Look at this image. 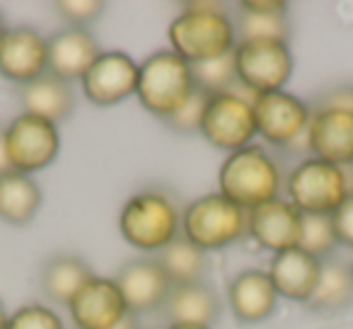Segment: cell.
Listing matches in <instances>:
<instances>
[{"label":"cell","instance_id":"obj_1","mask_svg":"<svg viewBox=\"0 0 353 329\" xmlns=\"http://www.w3.org/2000/svg\"><path fill=\"white\" fill-rule=\"evenodd\" d=\"M167 39L172 51L189 66L221 59L237 46L235 22L221 3H187L167 27Z\"/></svg>","mask_w":353,"mask_h":329},{"label":"cell","instance_id":"obj_2","mask_svg":"<svg viewBox=\"0 0 353 329\" xmlns=\"http://www.w3.org/2000/svg\"><path fill=\"white\" fill-rule=\"evenodd\" d=\"M281 170L266 148L250 143L235 152H228L218 172V194L230 199L245 211L279 199Z\"/></svg>","mask_w":353,"mask_h":329},{"label":"cell","instance_id":"obj_3","mask_svg":"<svg viewBox=\"0 0 353 329\" xmlns=\"http://www.w3.org/2000/svg\"><path fill=\"white\" fill-rule=\"evenodd\" d=\"M192 66L174 51H155L143 63H138V90L136 97L148 114L160 121L170 119L194 92Z\"/></svg>","mask_w":353,"mask_h":329},{"label":"cell","instance_id":"obj_4","mask_svg":"<svg viewBox=\"0 0 353 329\" xmlns=\"http://www.w3.org/2000/svg\"><path fill=\"white\" fill-rule=\"evenodd\" d=\"M119 232L141 252H162L182 235V213L162 192H141L119 213Z\"/></svg>","mask_w":353,"mask_h":329},{"label":"cell","instance_id":"obj_5","mask_svg":"<svg viewBox=\"0 0 353 329\" xmlns=\"http://www.w3.org/2000/svg\"><path fill=\"white\" fill-rule=\"evenodd\" d=\"M351 172L353 165L339 168L319 157H305L288 175V201L303 216H332L353 192Z\"/></svg>","mask_w":353,"mask_h":329},{"label":"cell","instance_id":"obj_6","mask_svg":"<svg viewBox=\"0 0 353 329\" xmlns=\"http://www.w3.org/2000/svg\"><path fill=\"white\" fill-rule=\"evenodd\" d=\"M250 230V211L223 194H206L182 213V235L203 252H218L240 242Z\"/></svg>","mask_w":353,"mask_h":329},{"label":"cell","instance_id":"obj_7","mask_svg":"<svg viewBox=\"0 0 353 329\" xmlns=\"http://www.w3.org/2000/svg\"><path fill=\"white\" fill-rule=\"evenodd\" d=\"M254 97L256 94H252L242 85L235 92L211 94L199 133L213 148L225 152H235L240 148L250 146L254 141V136H259L256 133L254 109H252Z\"/></svg>","mask_w":353,"mask_h":329},{"label":"cell","instance_id":"obj_8","mask_svg":"<svg viewBox=\"0 0 353 329\" xmlns=\"http://www.w3.org/2000/svg\"><path fill=\"white\" fill-rule=\"evenodd\" d=\"M295 68L288 41L252 39L235 46L237 80L252 94L279 92L285 88Z\"/></svg>","mask_w":353,"mask_h":329},{"label":"cell","instance_id":"obj_9","mask_svg":"<svg viewBox=\"0 0 353 329\" xmlns=\"http://www.w3.org/2000/svg\"><path fill=\"white\" fill-rule=\"evenodd\" d=\"M6 150L15 172L34 175L59 157L61 133L56 123L22 112L6 126Z\"/></svg>","mask_w":353,"mask_h":329},{"label":"cell","instance_id":"obj_10","mask_svg":"<svg viewBox=\"0 0 353 329\" xmlns=\"http://www.w3.org/2000/svg\"><path fill=\"white\" fill-rule=\"evenodd\" d=\"M252 109H254L256 133L266 143L285 148V150L298 138L305 136L310 117H312V109L300 97L285 92V90L256 94Z\"/></svg>","mask_w":353,"mask_h":329},{"label":"cell","instance_id":"obj_11","mask_svg":"<svg viewBox=\"0 0 353 329\" xmlns=\"http://www.w3.org/2000/svg\"><path fill=\"white\" fill-rule=\"evenodd\" d=\"M83 94L97 107H114L138 90V63L123 51H102L80 80Z\"/></svg>","mask_w":353,"mask_h":329},{"label":"cell","instance_id":"obj_12","mask_svg":"<svg viewBox=\"0 0 353 329\" xmlns=\"http://www.w3.org/2000/svg\"><path fill=\"white\" fill-rule=\"evenodd\" d=\"M49 66V49L39 30L30 25L3 27L0 32V75L27 85L41 78Z\"/></svg>","mask_w":353,"mask_h":329},{"label":"cell","instance_id":"obj_13","mask_svg":"<svg viewBox=\"0 0 353 329\" xmlns=\"http://www.w3.org/2000/svg\"><path fill=\"white\" fill-rule=\"evenodd\" d=\"M247 235L271 255H281L300 247L303 240V213L288 199H274L254 211H250V230Z\"/></svg>","mask_w":353,"mask_h":329},{"label":"cell","instance_id":"obj_14","mask_svg":"<svg viewBox=\"0 0 353 329\" xmlns=\"http://www.w3.org/2000/svg\"><path fill=\"white\" fill-rule=\"evenodd\" d=\"M75 329H112L128 315L117 281L92 276L68 303Z\"/></svg>","mask_w":353,"mask_h":329},{"label":"cell","instance_id":"obj_15","mask_svg":"<svg viewBox=\"0 0 353 329\" xmlns=\"http://www.w3.org/2000/svg\"><path fill=\"white\" fill-rule=\"evenodd\" d=\"M307 152L339 168L353 165V109H314L307 123Z\"/></svg>","mask_w":353,"mask_h":329},{"label":"cell","instance_id":"obj_16","mask_svg":"<svg viewBox=\"0 0 353 329\" xmlns=\"http://www.w3.org/2000/svg\"><path fill=\"white\" fill-rule=\"evenodd\" d=\"M117 286L121 290L123 300H126L128 312H148L160 305H165L167 295L172 290V281L157 264L152 257H143V259H131L119 269Z\"/></svg>","mask_w":353,"mask_h":329},{"label":"cell","instance_id":"obj_17","mask_svg":"<svg viewBox=\"0 0 353 329\" xmlns=\"http://www.w3.org/2000/svg\"><path fill=\"white\" fill-rule=\"evenodd\" d=\"M49 49V66L46 73L59 80H83L90 66L102 54L94 37L83 27H63L46 39Z\"/></svg>","mask_w":353,"mask_h":329},{"label":"cell","instance_id":"obj_18","mask_svg":"<svg viewBox=\"0 0 353 329\" xmlns=\"http://www.w3.org/2000/svg\"><path fill=\"white\" fill-rule=\"evenodd\" d=\"M228 303L237 322L259 324L276 312L279 293L266 271L245 269L228 283Z\"/></svg>","mask_w":353,"mask_h":329},{"label":"cell","instance_id":"obj_19","mask_svg":"<svg viewBox=\"0 0 353 329\" xmlns=\"http://www.w3.org/2000/svg\"><path fill=\"white\" fill-rule=\"evenodd\" d=\"M319 271H322V261L317 257L307 255L305 250H300V247H295V250L271 257L266 274H269L279 298L307 303V298L312 295L314 286L319 281Z\"/></svg>","mask_w":353,"mask_h":329},{"label":"cell","instance_id":"obj_20","mask_svg":"<svg viewBox=\"0 0 353 329\" xmlns=\"http://www.w3.org/2000/svg\"><path fill=\"white\" fill-rule=\"evenodd\" d=\"M165 312L172 324H201L211 327L221 317V298L208 283L172 286L165 300Z\"/></svg>","mask_w":353,"mask_h":329},{"label":"cell","instance_id":"obj_21","mask_svg":"<svg viewBox=\"0 0 353 329\" xmlns=\"http://www.w3.org/2000/svg\"><path fill=\"white\" fill-rule=\"evenodd\" d=\"M20 102L27 114H34V117H41L51 123L68 119L75 107L70 83L54 78L49 73L27 85H20Z\"/></svg>","mask_w":353,"mask_h":329},{"label":"cell","instance_id":"obj_22","mask_svg":"<svg viewBox=\"0 0 353 329\" xmlns=\"http://www.w3.org/2000/svg\"><path fill=\"white\" fill-rule=\"evenodd\" d=\"M41 201L44 197L32 175H22L15 170L0 175V221L17 228L30 226Z\"/></svg>","mask_w":353,"mask_h":329},{"label":"cell","instance_id":"obj_23","mask_svg":"<svg viewBox=\"0 0 353 329\" xmlns=\"http://www.w3.org/2000/svg\"><path fill=\"white\" fill-rule=\"evenodd\" d=\"M92 269L85 259L73 255H59L41 269V290L54 303L68 305L73 295L92 279Z\"/></svg>","mask_w":353,"mask_h":329},{"label":"cell","instance_id":"obj_24","mask_svg":"<svg viewBox=\"0 0 353 329\" xmlns=\"http://www.w3.org/2000/svg\"><path fill=\"white\" fill-rule=\"evenodd\" d=\"M157 264L172 281V286H184V283H201L208 274V252L189 242L184 235H179L174 242L157 252Z\"/></svg>","mask_w":353,"mask_h":329},{"label":"cell","instance_id":"obj_25","mask_svg":"<svg viewBox=\"0 0 353 329\" xmlns=\"http://www.w3.org/2000/svg\"><path fill=\"white\" fill-rule=\"evenodd\" d=\"M305 305L317 312H339L353 305L351 266H343L341 261H322L319 281Z\"/></svg>","mask_w":353,"mask_h":329},{"label":"cell","instance_id":"obj_26","mask_svg":"<svg viewBox=\"0 0 353 329\" xmlns=\"http://www.w3.org/2000/svg\"><path fill=\"white\" fill-rule=\"evenodd\" d=\"M192 75H194V85L208 94L235 92L240 88V80H237V70H235V51L221 56V59L192 66Z\"/></svg>","mask_w":353,"mask_h":329},{"label":"cell","instance_id":"obj_27","mask_svg":"<svg viewBox=\"0 0 353 329\" xmlns=\"http://www.w3.org/2000/svg\"><path fill=\"white\" fill-rule=\"evenodd\" d=\"M290 34L288 15H256V12H240L235 20V37L240 41L252 39H279L285 41Z\"/></svg>","mask_w":353,"mask_h":329},{"label":"cell","instance_id":"obj_28","mask_svg":"<svg viewBox=\"0 0 353 329\" xmlns=\"http://www.w3.org/2000/svg\"><path fill=\"white\" fill-rule=\"evenodd\" d=\"M336 245H339V240H336L332 216H303V240H300V250H305L307 255L317 257V259L322 261V257L332 255Z\"/></svg>","mask_w":353,"mask_h":329},{"label":"cell","instance_id":"obj_29","mask_svg":"<svg viewBox=\"0 0 353 329\" xmlns=\"http://www.w3.org/2000/svg\"><path fill=\"white\" fill-rule=\"evenodd\" d=\"M211 94L203 90L194 88V92L189 94V99L182 104V109H176L170 119H165V123L176 133H196L201 128V119L206 112V104Z\"/></svg>","mask_w":353,"mask_h":329},{"label":"cell","instance_id":"obj_30","mask_svg":"<svg viewBox=\"0 0 353 329\" xmlns=\"http://www.w3.org/2000/svg\"><path fill=\"white\" fill-rule=\"evenodd\" d=\"M8 329H63L59 312L41 303H30L17 308L8 319Z\"/></svg>","mask_w":353,"mask_h":329},{"label":"cell","instance_id":"obj_31","mask_svg":"<svg viewBox=\"0 0 353 329\" xmlns=\"http://www.w3.org/2000/svg\"><path fill=\"white\" fill-rule=\"evenodd\" d=\"M54 10L68 22V27H83L94 22L104 12V3L99 0H59Z\"/></svg>","mask_w":353,"mask_h":329},{"label":"cell","instance_id":"obj_32","mask_svg":"<svg viewBox=\"0 0 353 329\" xmlns=\"http://www.w3.org/2000/svg\"><path fill=\"white\" fill-rule=\"evenodd\" d=\"M332 223H334V230H336L339 245H346L348 250H353V192L332 213Z\"/></svg>","mask_w":353,"mask_h":329},{"label":"cell","instance_id":"obj_33","mask_svg":"<svg viewBox=\"0 0 353 329\" xmlns=\"http://www.w3.org/2000/svg\"><path fill=\"white\" fill-rule=\"evenodd\" d=\"M242 12H256V15H288V3L283 0H245L240 3Z\"/></svg>","mask_w":353,"mask_h":329},{"label":"cell","instance_id":"obj_34","mask_svg":"<svg viewBox=\"0 0 353 329\" xmlns=\"http://www.w3.org/2000/svg\"><path fill=\"white\" fill-rule=\"evenodd\" d=\"M317 109H353V90H332L319 99Z\"/></svg>","mask_w":353,"mask_h":329},{"label":"cell","instance_id":"obj_35","mask_svg":"<svg viewBox=\"0 0 353 329\" xmlns=\"http://www.w3.org/2000/svg\"><path fill=\"white\" fill-rule=\"evenodd\" d=\"M10 160H8V150H6V128H0V175L10 172Z\"/></svg>","mask_w":353,"mask_h":329},{"label":"cell","instance_id":"obj_36","mask_svg":"<svg viewBox=\"0 0 353 329\" xmlns=\"http://www.w3.org/2000/svg\"><path fill=\"white\" fill-rule=\"evenodd\" d=\"M112 329H136V322H133V312H128L126 317H123L119 324H114Z\"/></svg>","mask_w":353,"mask_h":329},{"label":"cell","instance_id":"obj_37","mask_svg":"<svg viewBox=\"0 0 353 329\" xmlns=\"http://www.w3.org/2000/svg\"><path fill=\"white\" fill-rule=\"evenodd\" d=\"M8 319H10V315H8L6 305H3V300H0V329H8Z\"/></svg>","mask_w":353,"mask_h":329},{"label":"cell","instance_id":"obj_38","mask_svg":"<svg viewBox=\"0 0 353 329\" xmlns=\"http://www.w3.org/2000/svg\"><path fill=\"white\" fill-rule=\"evenodd\" d=\"M167 329H211V327H201V324H182V322H176V324H170Z\"/></svg>","mask_w":353,"mask_h":329},{"label":"cell","instance_id":"obj_39","mask_svg":"<svg viewBox=\"0 0 353 329\" xmlns=\"http://www.w3.org/2000/svg\"><path fill=\"white\" fill-rule=\"evenodd\" d=\"M0 32H3V20H0Z\"/></svg>","mask_w":353,"mask_h":329},{"label":"cell","instance_id":"obj_40","mask_svg":"<svg viewBox=\"0 0 353 329\" xmlns=\"http://www.w3.org/2000/svg\"><path fill=\"white\" fill-rule=\"evenodd\" d=\"M351 276H353V264H351Z\"/></svg>","mask_w":353,"mask_h":329}]
</instances>
